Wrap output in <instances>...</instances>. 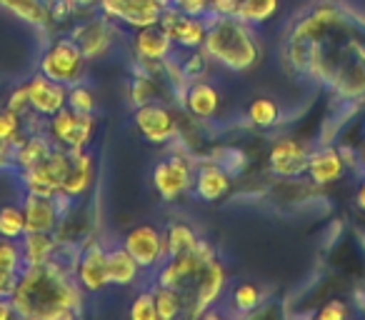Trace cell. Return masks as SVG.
<instances>
[{
    "label": "cell",
    "instance_id": "6da1fadb",
    "mask_svg": "<svg viewBox=\"0 0 365 320\" xmlns=\"http://www.w3.org/2000/svg\"><path fill=\"white\" fill-rule=\"evenodd\" d=\"M88 295L73 278V270L48 260L28 265L18 273V285L11 295L16 318L26 320H71L83 315Z\"/></svg>",
    "mask_w": 365,
    "mask_h": 320
},
{
    "label": "cell",
    "instance_id": "7a4b0ae2",
    "mask_svg": "<svg viewBox=\"0 0 365 320\" xmlns=\"http://www.w3.org/2000/svg\"><path fill=\"white\" fill-rule=\"evenodd\" d=\"M203 51L213 61L230 73H248L260 63L263 46L253 26L235 16H208Z\"/></svg>",
    "mask_w": 365,
    "mask_h": 320
},
{
    "label": "cell",
    "instance_id": "3957f363",
    "mask_svg": "<svg viewBox=\"0 0 365 320\" xmlns=\"http://www.w3.org/2000/svg\"><path fill=\"white\" fill-rule=\"evenodd\" d=\"M195 160L188 153L185 145H170V153L163 155L155 165H153L150 183L155 195L163 203H178L180 198L193 193V178H195Z\"/></svg>",
    "mask_w": 365,
    "mask_h": 320
},
{
    "label": "cell",
    "instance_id": "277c9868",
    "mask_svg": "<svg viewBox=\"0 0 365 320\" xmlns=\"http://www.w3.org/2000/svg\"><path fill=\"white\" fill-rule=\"evenodd\" d=\"M86 66L88 61L76 38L58 36L43 48L38 73H43L56 83H63V86H76L86 78Z\"/></svg>",
    "mask_w": 365,
    "mask_h": 320
},
{
    "label": "cell",
    "instance_id": "5b68a950",
    "mask_svg": "<svg viewBox=\"0 0 365 320\" xmlns=\"http://www.w3.org/2000/svg\"><path fill=\"white\" fill-rule=\"evenodd\" d=\"M215 248L210 245V240L200 238L198 243L193 245L185 253L170 255V258L163 260L160 268L153 273V283L155 285H165V288H175L180 293H188L190 285L195 283V278L200 275L203 265L208 263L210 258H215Z\"/></svg>",
    "mask_w": 365,
    "mask_h": 320
},
{
    "label": "cell",
    "instance_id": "8992f818",
    "mask_svg": "<svg viewBox=\"0 0 365 320\" xmlns=\"http://www.w3.org/2000/svg\"><path fill=\"white\" fill-rule=\"evenodd\" d=\"M225 290H228V270H225L223 260L215 255L203 265V270L195 278V283L190 285L188 293H182L185 318H205V315H210L215 305L223 300Z\"/></svg>",
    "mask_w": 365,
    "mask_h": 320
},
{
    "label": "cell",
    "instance_id": "52a82bcc",
    "mask_svg": "<svg viewBox=\"0 0 365 320\" xmlns=\"http://www.w3.org/2000/svg\"><path fill=\"white\" fill-rule=\"evenodd\" d=\"M96 130L98 118L93 113H76L68 105L46 120V133L53 140V145L66 148V150H86V148H91Z\"/></svg>",
    "mask_w": 365,
    "mask_h": 320
},
{
    "label": "cell",
    "instance_id": "ba28073f",
    "mask_svg": "<svg viewBox=\"0 0 365 320\" xmlns=\"http://www.w3.org/2000/svg\"><path fill=\"white\" fill-rule=\"evenodd\" d=\"M133 125L138 135L150 145L170 148L180 138V120L165 100L143 103L133 110Z\"/></svg>",
    "mask_w": 365,
    "mask_h": 320
},
{
    "label": "cell",
    "instance_id": "9c48e42d",
    "mask_svg": "<svg viewBox=\"0 0 365 320\" xmlns=\"http://www.w3.org/2000/svg\"><path fill=\"white\" fill-rule=\"evenodd\" d=\"M68 36L78 41V46H81L88 63H96V61H101V58H106L108 53H110V48L115 46V38L120 36V26H115V23L103 16V13L93 11V13H88L83 21L73 23Z\"/></svg>",
    "mask_w": 365,
    "mask_h": 320
},
{
    "label": "cell",
    "instance_id": "30bf717a",
    "mask_svg": "<svg viewBox=\"0 0 365 320\" xmlns=\"http://www.w3.org/2000/svg\"><path fill=\"white\" fill-rule=\"evenodd\" d=\"M68 165H71V150H66V148H53L51 155H48L43 163L18 173L23 193L58 195L61 193L63 178H66V173H68Z\"/></svg>",
    "mask_w": 365,
    "mask_h": 320
},
{
    "label": "cell",
    "instance_id": "8fae6325",
    "mask_svg": "<svg viewBox=\"0 0 365 320\" xmlns=\"http://www.w3.org/2000/svg\"><path fill=\"white\" fill-rule=\"evenodd\" d=\"M123 248L138 260L145 273H155L163 265L165 255V240H163V230L155 228L153 223H138L133 228H128L120 238Z\"/></svg>",
    "mask_w": 365,
    "mask_h": 320
},
{
    "label": "cell",
    "instance_id": "7c38bea8",
    "mask_svg": "<svg viewBox=\"0 0 365 320\" xmlns=\"http://www.w3.org/2000/svg\"><path fill=\"white\" fill-rule=\"evenodd\" d=\"M106 245L96 238H88L86 243H81L76 265H73V278L86 295H101L103 290L110 288L106 268Z\"/></svg>",
    "mask_w": 365,
    "mask_h": 320
},
{
    "label": "cell",
    "instance_id": "4fadbf2b",
    "mask_svg": "<svg viewBox=\"0 0 365 320\" xmlns=\"http://www.w3.org/2000/svg\"><path fill=\"white\" fill-rule=\"evenodd\" d=\"M98 13L125 31H140L160 23L163 8L155 0H98Z\"/></svg>",
    "mask_w": 365,
    "mask_h": 320
},
{
    "label": "cell",
    "instance_id": "5bb4252c",
    "mask_svg": "<svg viewBox=\"0 0 365 320\" xmlns=\"http://www.w3.org/2000/svg\"><path fill=\"white\" fill-rule=\"evenodd\" d=\"M313 148L308 143L298 140V138H278L270 145L268 153V168L273 175H278L280 180H298L305 175L308 168V158Z\"/></svg>",
    "mask_w": 365,
    "mask_h": 320
},
{
    "label": "cell",
    "instance_id": "9a60e30c",
    "mask_svg": "<svg viewBox=\"0 0 365 320\" xmlns=\"http://www.w3.org/2000/svg\"><path fill=\"white\" fill-rule=\"evenodd\" d=\"M21 205L26 215V230H36V233H56L71 208V203H66L61 195L36 193H23Z\"/></svg>",
    "mask_w": 365,
    "mask_h": 320
},
{
    "label": "cell",
    "instance_id": "2e32d148",
    "mask_svg": "<svg viewBox=\"0 0 365 320\" xmlns=\"http://www.w3.org/2000/svg\"><path fill=\"white\" fill-rule=\"evenodd\" d=\"M160 26L170 36L175 51H195V48H203L205 31H208V16H190V13L168 8L160 16Z\"/></svg>",
    "mask_w": 365,
    "mask_h": 320
},
{
    "label": "cell",
    "instance_id": "e0dca14e",
    "mask_svg": "<svg viewBox=\"0 0 365 320\" xmlns=\"http://www.w3.org/2000/svg\"><path fill=\"white\" fill-rule=\"evenodd\" d=\"M96 185V158H93L91 148L86 150H71V165H68V173L63 178L61 185V198L66 203L76 205L83 198H88Z\"/></svg>",
    "mask_w": 365,
    "mask_h": 320
},
{
    "label": "cell",
    "instance_id": "ac0fdd59",
    "mask_svg": "<svg viewBox=\"0 0 365 320\" xmlns=\"http://www.w3.org/2000/svg\"><path fill=\"white\" fill-rule=\"evenodd\" d=\"M233 170H228L223 163L215 160H200L195 165V178H193V198L200 203H220L228 198L233 190Z\"/></svg>",
    "mask_w": 365,
    "mask_h": 320
},
{
    "label": "cell",
    "instance_id": "d6986e66",
    "mask_svg": "<svg viewBox=\"0 0 365 320\" xmlns=\"http://www.w3.org/2000/svg\"><path fill=\"white\" fill-rule=\"evenodd\" d=\"M178 105H182V110L188 113V118H193V120L208 123L220 110V91L208 78L190 81L178 93Z\"/></svg>",
    "mask_w": 365,
    "mask_h": 320
},
{
    "label": "cell",
    "instance_id": "ffe728a7",
    "mask_svg": "<svg viewBox=\"0 0 365 320\" xmlns=\"http://www.w3.org/2000/svg\"><path fill=\"white\" fill-rule=\"evenodd\" d=\"M130 48L138 66H158V63L168 61L173 56V51H175L170 36H168L160 23L140 28V31H133Z\"/></svg>",
    "mask_w": 365,
    "mask_h": 320
},
{
    "label": "cell",
    "instance_id": "44dd1931",
    "mask_svg": "<svg viewBox=\"0 0 365 320\" xmlns=\"http://www.w3.org/2000/svg\"><path fill=\"white\" fill-rule=\"evenodd\" d=\"M345 173H348V163H345V155L340 148L323 145L310 150L305 175H308V180L315 188H325V185L338 183V180L345 178Z\"/></svg>",
    "mask_w": 365,
    "mask_h": 320
},
{
    "label": "cell",
    "instance_id": "7402d4cb",
    "mask_svg": "<svg viewBox=\"0 0 365 320\" xmlns=\"http://www.w3.org/2000/svg\"><path fill=\"white\" fill-rule=\"evenodd\" d=\"M28 86V98H31V113L41 118H51L56 115L58 110H63L68 103V86L63 83L51 81L43 73H33L26 81Z\"/></svg>",
    "mask_w": 365,
    "mask_h": 320
},
{
    "label": "cell",
    "instance_id": "603a6c76",
    "mask_svg": "<svg viewBox=\"0 0 365 320\" xmlns=\"http://www.w3.org/2000/svg\"><path fill=\"white\" fill-rule=\"evenodd\" d=\"M106 268H108V283L113 288H135L143 280V275H145V270L123 248V243H115L106 250Z\"/></svg>",
    "mask_w": 365,
    "mask_h": 320
},
{
    "label": "cell",
    "instance_id": "cb8c5ba5",
    "mask_svg": "<svg viewBox=\"0 0 365 320\" xmlns=\"http://www.w3.org/2000/svg\"><path fill=\"white\" fill-rule=\"evenodd\" d=\"M0 11H6L16 21L36 28V31H51V0H0Z\"/></svg>",
    "mask_w": 365,
    "mask_h": 320
},
{
    "label": "cell",
    "instance_id": "d4e9b609",
    "mask_svg": "<svg viewBox=\"0 0 365 320\" xmlns=\"http://www.w3.org/2000/svg\"><path fill=\"white\" fill-rule=\"evenodd\" d=\"M53 140L48 138L46 130H38V133H26L21 143L13 148V168L21 173V170H28L33 165L43 163L53 150Z\"/></svg>",
    "mask_w": 365,
    "mask_h": 320
},
{
    "label": "cell",
    "instance_id": "484cf974",
    "mask_svg": "<svg viewBox=\"0 0 365 320\" xmlns=\"http://www.w3.org/2000/svg\"><path fill=\"white\" fill-rule=\"evenodd\" d=\"M58 248L56 233H36V230H26L21 238L23 250V268L28 265H43L53 260V253Z\"/></svg>",
    "mask_w": 365,
    "mask_h": 320
},
{
    "label": "cell",
    "instance_id": "4316f807",
    "mask_svg": "<svg viewBox=\"0 0 365 320\" xmlns=\"http://www.w3.org/2000/svg\"><path fill=\"white\" fill-rule=\"evenodd\" d=\"M248 123L258 130H273L283 123V110H280L278 100H273L270 96H258L250 100L248 110Z\"/></svg>",
    "mask_w": 365,
    "mask_h": 320
},
{
    "label": "cell",
    "instance_id": "83f0119b",
    "mask_svg": "<svg viewBox=\"0 0 365 320\" xmlns=\"http://www.w3.org/2000/svg\"><path fill=\"white\" fill-rule=\"evenodd\" d=\"M163 240H165V255H178L190 250L200 240V235L195 233V228L188 220H170V223L163 228Z\"/></svg>",
    "mask_w": 365,
    "mask_h": 320
},
{
    "label": "cell",
    "instance_id": "f1b7e54d",
    "mask_svg": "<svg viewBox=\"0 0 365 320\" xmlns=\"http://www.w3.org/2000/svg\"><path fill=\"white\" fill-rule=\"evenodd\" d=\"M280 11V0H238L233 16L240 18L248 26L258 28L263 23L273 21Z\"/></svg>",
    "mask_w": 365,
    "mask_h": 320
},
{
    "label": "cell",
    "instance_id": "f546056e",
    "mask_svg": "<svg viewBox=\"0 0 365 320\" xmlns=\"http://www.w3.org/2000/svg\"><path fill=\"white\" fill-rule=\"evenodd\" d=\"M228 303L238 315H248V313H253L255 308L263 305V290H260V285L250 283V280H240V283H235L233 290H230Z\"/></svg>",
    "mask_w": 365,
    "mask_h": 320
},
{
    "label": "cell",
    "instance_id": "4dcf8cb0",
    "mask_svg": "<svg viewBox=\"0 0 365 320\" xmlns=\"http://www.w3.org/2000/svg\"><path fill=\"white\" fill-rule=\"evenodd\" d=\"M153 295H155L158 320H175L180 315H185V300H182L180 290L153 283Z\"/></svg>",
    "mask_w": 365,
    "mask_h": 320
},
{
    "label": "cell",
    "instance_id": "1f68e13d",
    "mask_svg": "<svg viewBox=\"0 0 365 320\" xmlns=\"http://www.w3.org/2000/svg\"><path fill=\"white\" fill-rule=\"evenodd\" d=\"M26 233V215H23V205L6 203L0 205V238L21 240Z\"/></svg>",
    "mask_w": 365,
    "mask_h": 320
},
{
    "label": "cell",
    "instance_id": "d6a6232c",
    "mask_svg": "<svg viewBox=\"0 0 365 320\" xmlns=\"http://www.w3.org/2000/svg\"><path fill=\"white\" fill-rule=\"evenodd\" d=\"M71 110L76 113H98V98L93 93V88L88 86L86 81L76 83V86H68V103H66Z\"/></svg>",
    "mask_w": 365,
    "mask_h": 320
},
{
    "label": "cell",
    "instance_id": "836d02e7",
    "mask_svg": "<svg viewBox=\"0 0 365 320\" xmlns=\"http://www.w3.org/2000/svg\"><path fill=\"white\" fill-rule=\"evenodd\" d=\"M26 120L18 113L8 110V108H0V140L11 143L13 148L26 138Z\"/></svg>",
    "mask_w": 365,
    "mask_h": 320
},
{
    "label": "cell",
    "instance_id": "e575fe53",
    "mask_svg": "<svg viewBox=\"0 0 365 320\" xmlns=\"http://www.w3.org/2000/svg\"><path fill=\"white\" fill-rule=\"evenodd\" d=\"M185 53V61H180V68H182V76L185 81H200V78L208 76V68L213 66V61L208 58V53L203 48H195V51H182Z\"/></svg>",
    "mask_w": 365,
    "mask_h": 320
},
{
    "label": "cell",
    "instance_id": "d590c367",
    "mask_svg": "<svg viewBox=\"0 0 365 320\" xmlns=\"http://www.w3.org/2000/svg\"><path fill=\"white\" fill-rule=\"evenodd\" d=\"M128 315H130L133 320H158L155 295H153V288L138 290V295L130 300V308H128Z\"/></svg>",
    "mask_w": 365,
    "mask_h": 320
},
{
    "label": "cell",
    "instance_id": "8d00e7d4",
    "mask_svg": "<svg viewBox=\"0 0 365 320\" xmlns=\"http://www.w3.org/2000/svg\"><path fill=\"white\" fill-rule=\"evenodd\" d=\"M0 270H11V273H21L23 270L21 240L0 238Z\"/></svg>",
    "mask_w": 365,
    "mask_h": 320
},
{
    "label": "cell",
    "instance_id": "74e56055",
    "mask_svg": "<svg viewBox=\"0 0 365 320\" xmlns=\"http://www.w3.org/2000/svg\"><path fill=\"white\" fill-rule=\"evenodd\" d=\"M3 108H8V110L18 113V115H23V118H26L28 113H31V98H28V86H26V81L18 83V86H13V91L8 93L6 105H3Z\"/></svg>",
    "mask_w": 365,
    "mask_h": 320
},
{
    "label": "cell",
    "instance_id": "f35d334b",
    "mask_svg": "<svg viewBox=\"0 0 365 320\" xmlns=\"http://www.w3.org/2000/svg\"><path fill=\"white\" fill-rule=\"evenodd\" d=\"M315 318L318 320H345V318H350V308L345 300H328V303L318 308Z\"/></svg>",
    "mask_w": 365,
    "mask_h": 320
},
{
    "label": "cell",
    "instance_id": "ab89813d",
    "mask_svg": "<svg viewBox=\"0 0 365 320\" xmlns=\"http://www.w3.org/2000/svg\"><path fill=\"white\" fill-rule=\"evenodd\" d=\"M173 8L190 16H210V0H173Z\"/></svg>",
    "mask_w": 365,
    "mask_h": 320
},
{
    "label": "cell",
    "instance_id": "60d3db41",
    "mask_svg": "<svg viewBox=\"0 0 365 320\" xmlns=\"http://www.w3.org/2000/svg\"><path fill=\"white\" fill-rule=\"evenodd\" d=\"M18 285V273L11 270H0V298H11Z\"/></svg>",
    "mask_w": 365,
    "mask_h": 320
},
{
    "label": "cell",
    "instance_id": "b9f144b4",
    "mask_svg": "<svg viewBox=\"0 0 365 320\" xmlns=\"http://www.w3.org/2000/svg\"><path fill=\"white\" fill-rule=\"evenodd\" d=\"M238 0H210V16H233Z\"/></svg>",
    "mask_w": 365,
    "mask_h": 320
},
{
    "label": "cell",
    "instance_id": "7bdbcfd3",
    "mask_svg": "<svg viewBox=\"0 0 365 320\" xmlns=\"http://www.w3.org/2000/svg\"><path fill=\"white\" fill-rule=\"evenodd\" d=\"M13 168V145L6 140H0V170Z\"/></svg>",
    "mask_w": 365,
    "mask_h": 320
},
{
    "label": "cell",
    "instance_id": "ee69618b",
    "mask_svg": "<svg viewBox=\"0 0 365 320\" xmlns=\"http://www.w3.org/2000/svg\"><path fill=\"white\" fill-rule=\"evenodd\" d=\"M73 8L78 11V18H83V16H88V13H93V11H98V0H68Z\"/></svg>",
    "mask_w": 365,
    "mask_h": 320
},
{
    "label": "cell",
    "instance_id": "f6af8a7d",
    "mask_svg": "<svg viewBox=\"0 0 365 320\" xmlns=\"http://www.w3.org/2000/svg\"><path fill=\"white\" fill-rule=\"evenodd\" d=\"M16 318V310L11 305V298H0V320H11Z\"/></svg>",
    "mask_w": 365,
    "mask_h": 320
},
{
    "label": "cell",
    "instance_id": "bcb514c9",
    "mask_svg": "<svg viewBox=\"0 0 365 320\" xmlns=\"http://www.w3.org/2000/svg\"><path fill=\"white\" fill-rule=\"evenodd\" d=\"M355 205H358V210H363L365 213V178L358 183V188H355Z\"/></svg>",
    "mask_w": 365,
    "mask_h": 320
},
{
    "label": "cell",
    "instance_id": "7dc6e473",
    "mask_svg": "<svg viewBox=\"0 0 365 320\" xmlns=\"http://www.w3.org/2000/svg\"><path fill=\"white\" fill-rule=\"evenodd\" d=\"M155 3L163 8V11H168V8H173V0H155Z\"/></svg>",
    "mask_w": 365,
    "mask_h": 320
},
{
    "label": "cell",
    "instance_id": "c3c4849f",
    "mask_svg": "<svg viewBox=\"0 0 365 320\" xmlns=\"http://www.w3.org/2000/svg\"><path fill=\"white\" fill-rule=\"evenodd\" d=\"M358 163L365 168V143H363V148H360V158H358Z\"/></svg>",
    "mask_w": 365,
    "mask_h": 320
}]
</instances>
